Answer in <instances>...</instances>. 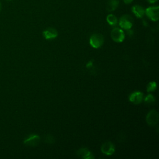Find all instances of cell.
<instances>
[{"label":"cell","mask_w":159,"mask_h":159,"mask_svg":"<svg viewBox=\"0 0 159 159\" xmlns=\"http://www.w3.org/2000/svg\"><path fill=\"white\" fill-rule=\"evenodd\" d=\"M90 45L95 48L101 47L104 43V38L102 35L99 34H93L89 39Z\"/></svg>","instance_id":"6da1fadb"},{"label":"cell","mask_w":159,"mask_h":159,"mask_svg":"<svg viewBox=\"0 0 159 159\" xmlns=\"http://www.w3.org/2000/svg\"><path fill=\"white\" fill-rule=\"evenodd\" d=\"M119 25L122 29L125 30L130 29L133 25V19L132 17L127 14L122 16L119 20Z\"/></svg>","instance_id":"7a4b0ae2"},{"label":"cell","mask_w":159,"mask_h":159,"mask_svg":"<svg viewBox=\"0 0 159 159\" xmlns=\"http://www.w3.org/2000/svg\"><path fill=\"white\" fill-rule=\"evenodd\" d=\"M146 121L150 126L155 125L158 121V114L155 110H151L147 115Z\"/></svg>","instance_id":"3957f363"},{"label":"cell","mask_w":159,"mask_h":159,"mask_svg":"<svg viewBox=\"0 0 159 159\" xmlns=\"http://www.w3.org/2000/svg\"><path fill=\"white\" fill-rule=\"evenodd\" d=\"M145 12L147 16L152 20L157 21L159 18V8L158 6L150 7L146 9Z\"/></svg>","instance_id":"277c9868"},{"label":"cell","mask_w":159,"mask_h":159,"mask_svg":"<svg viewBox=\"0 0 159 159\" xmlns=\"http://www.w3.org/2000/svg\"><path fill=\"white\" fill-rule=\"evenodd\" d=\"M111 35L112 40L116 42H122L125 38L123 30L117 27L112 30Z\"/></svg>","instance_id":"5b68a950"},{"label":"cell","mask_w":159,"mask_h":159,"mask_svg":"<svg viewBox=\"0 0 159 159\" xmlns=\"http://www.w3.org/2000/svg\"><path fill=\"white\" fill-rule=\"evenodd\" d=\"M40 140V138L38 135L32 134L27 137L26 139H25V140H24V143L28 146L34 147L39 144Z\"/></svg>","instance_id":"8992f818"},{"label":"cell","mask_w":159,"mask_h":159,"mask_svg":"<svg viewBox=\"0 0 159 159\" xmlns=\"http://www.w3.org/2000/svg\"><path fill=\"white\" fill-rule=\"evenodd\" d=\"M101 150L103 153L107 155H111L114 152L115 147L111 142L107 141L102 145Z\"/></svg>","instance_id":"52a82bcc"},{"label":"cell","mask_w":159,"mask_h":159,"mask_svg":"<svg viewBox=\"0 0 159 159\" xmlns=\"http://www.w3.org/2000/svg\"><path fill=\"white\" fill-rule=\"evenodd\" d=\"M143 99V95L142 92L135 91L129 96V101L134 104H138L142 102Z\"/></svg>","instance_id":"ba28073f"},{"label":"cell","mask_w":159,"mask_h":159,"mask_svg":"<svg viewBox=\"0 0 159 159\" xmlns=\"http://www.w3.org/2000/svg\"><path fill=\"white\" fill-rule=\"evenodd\" d=\"M76 154L78 157L82 158L92 159L94 158L93 153L86 148H81L78 149V151L76 152Z\"/></svg>","instance_id":"9c48e42d"},{"label":"cell","mask_w":159,"mask_h":159,"mask_svg":"<svg viewBox=\"0 0 159 159\" xmlns=\"http://www.w3.org/2000/svg\"><path fill=\"white\" fill-rule=\"evenodd\" d=\"M43 35L45 39H52L57 37L58 32L55 29L50 27L43 32Z\"/></svg>","instance_id":"30bf717a"},{"label":"cell","mask_w":159,"mask_h":159,"mask_svg":"<svg viewBox=\"0 0 159 159\" xmlns=\"http://www.w3.org/2000/svg\"><path fill=\"white\" fill-rule=\"evenodd\" d=\"M132 12L136 17L139 18L142 17L145 14L144 9L142 6L139 5H135L132 7Z\"/></svg>","instance_id":"8fae6325"},{"label":"cell","mask_w":159,"mask_h":159,"mask_svg":"<svg viewBox=\"0 0 159 159\" xmlns=\"http://www.w3.org/2000/svg\"><path fill=\"white\" fill-rule=\"evenodd\" d=\"M119 1L118 0H109L107 3V10L109 12L114 11L119 6Z\"/></svg>","instance_id":"7c38bea8"},{"label":"cell","mask_w":159,"mask_h":159,"mask_svg":"<svg viewBox=\"0 0 159 159\" xmlns=\"http://www.w3.org/2000/svg\"><path fill=\"white\" fill-rule=\"evenodd\" d=\"M106 20L111 25H116L117 23V19L114 14H109L106 17Z\"/></svg>","instance_id":"4fadbf2b"},{"label":"cell","mask_w":159,"mask_h":159,"mask_svg":"<svg viewBox=\"0 0 159 159\" xmlns=\"http://www.w3.org/2000/svg\"><path fill=\"white\" fill-rule=\"evenodd\" d=\"M144 101L146 104H152L153 103H155V97L151 94H148L144 99Z\"/></svg>","instance_id":"5bb4252c"},{"label":"cell","mask_w":159,"mask_h":159,"mask_svg":"<svg viewBox=\"0 0 159 159\" xmlns=\"http://www.w3.org/2000/svg\"><path fill=\"white\" fill-rule=\"evenodd\" d=\"M156 88H157V83L155 81H152L148 84L147 86V91L148 92H152L155 91Z\"/></svg>","instance_id":"9a60e30c"},{"label":"cell","mask_w":159,"mask_h":159,"mask_svg":"<svg viewBox=\"0 0 159 159\" xmlns=\"http://www.w3.org/2000/svg\"><path fill=\"white\" fill-rule=\"evenodd\" d=\"M45 142L48 143H52L54 142V138L51 135H47L45 137Z\"/></svg>","instance_id":"2e32d148"},{"label":"cell","mask_w":159,"mask_h":159,"mask_svg":"<svg viewBox=\"0 0 159 159\" xmlns=\"http://www.w3.org/2000/svg\"><path fill=\"white\" fill-rule=\"evenodd\" d=\"M93 60H90L89 61H88V63H87V64H86V68H90L92 66H93Z\"/></svg>","instance_id":"e0dca14e"},{"label":"cell","mask_w":159,"mask_h":159,"mask_svg":"<svg viewBox=\"0 0 159 159\" xmlns=\"http://www.w3.org/2000/svg\"><path fill=\"white\" fill-rule=\"evenodd\" d=\"M123 1H124V3H125V4H130L132 2L133 0H123Z\"/></svg>","instance_id":"ac0fdd59"},{"label":"cell","mask_w":159,"mask_h":159,"mask_svg":"<svg viewBox=\"0 0 159 159\" xmlns=\"http://www.w3.org/2000/svg\"><path fill=\"white\" fill-rule=\"evenodd\" d=\"M157 1V0H147V1L149 2L150 3H154V2H155Z\"/></svg>","instance_id":"d6986e66"},{"label":"cell","mask_w":159,"mask_h":159,"mask_svg":"<svg viewBox=\"0 0 159 159\" xmlns=\"http://www.w3.org/2000/svg\"><path fill=\"white\" fill-rule=\"evenodd\" d=\"M1 2H0V11H1Z\"/></svg>","instance_id":"ffe728a7"},{"label":"cell","mask_w":159,"mask_h":159,"mask_svg":"<svg viewBox=\"0 0 159 159\" xmlns=\"http://www.w3.org/2000/svg\"><path fill=\"white\" fill-rule=\"evenodd\" d=\"M6 1H12V0H6Z\"/></svg>","instance_id":"44dd1931"}]
</instances>
